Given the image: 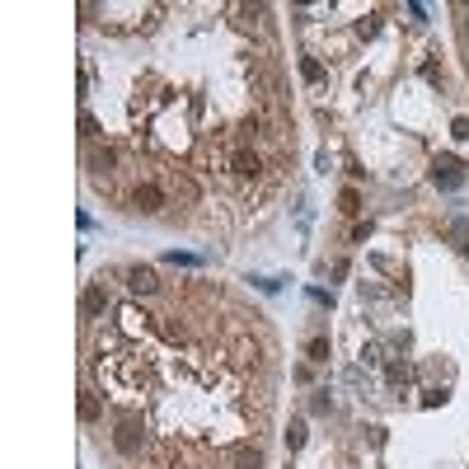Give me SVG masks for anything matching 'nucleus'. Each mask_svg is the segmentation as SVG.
Segmentation results:
<instances>
[{
    "mask_svg": "<svg viewBox=\"0 0 469 469\" xmlns=\"http://www.w3.org/2000/svg\"><path fill=\"white\" fill-rule=\"evenodd\" d=\"M465 254H469V244H465Z\"/></svg>",
    "mask_w": 469,
    "mask_h": 469,
    "instance_id": "18",
    "label": "nucleus"
},
{
    "mask_svg": "<svg viewBox=\"0 0 469 469\" xmlns=\"http://www.w3.org/2000/svg\"><path fill=\"white\" fill-rule=\"evenodd\" d=\"M230 460H234V469H263V451H259V446H249V441L230 446Z\"/></svg>",
    "mask_w": 469,
    "mask_h": 469,
    "instance_id": "5",
    "label": "nucleus"
},
{
    "mask_svg": "<svg viewBox=\"0 0 469 469\" xmlns=\"http://www.w3.org/2000/svg\"><path fill=\"white\" fill-rule=\"evenodd\" d=\"M131 207L150 216V211H160V207H165V197H160V188H155V183H141V188L131 193Z\"/></svg>",
    "mask_w": 469,
    "mask_h": 469,
    "instance_id": "4",
    "label": "nucleus"
},
{
    "mask_svg": "<svg viewBox=\"0 0 469 469\" xmlns=\"http://www.w3.org/2000/svg\"><path fill=\"white\" fill-rule=\"evenodd\" d=\"M310 362H328V338H310Z\"/></svg>",
    "mask_w": 469,
    "mask_h": 469,
    "instance_id": "12",
    "label": "nucleus"
},
{
    "mask_svg": "<svg viewBox=\"0 0 469 469\" xmlns=\"http://www.w3.org/2000/svg\"><path fill=\"white\" fill-rule=\"evenodd\" d=\"M451 136H456V141H469V117H456V122H451Z\"/></svg>",
    "mask_w": 469,
    "mask_h": 469,
    "instance_id": "16",
    "label": "nucleus"
},
{
    "mask_svg": "<svg viewBox=\"0 0 469 469\" xmlns=\"http://www.w3.org/2000/svg\"><path fill=\"white\" fill-rule=\"evenodd\" d=\"M338 202H343V211H348V216H357V211H362V197L352 193V188H348V193L338 197Z\"/></svg>",
    "mask_w": 469,
    "mask_h": 469,
    "instance_id": "15",
    "label": "nucleus"
},
{
    "mask_svg": "<svg viewBox=\"0 0 469 469\" xmlns=\"http://www.w3.org/2000/svg\"><path fill=\"white\" fill-rule=\"evenodd\" d=\"M80 136H85V141H94V136H99V122H94L90 113H80Z\"/></svg>",
    "mask_w": 469,
    "mask_h": 469,
    "instance_id": "13",
    "label": "nucleus"
},
{
    "mask_svg": "<svg viewBox=\"0 0 469 469\" xmlns=\"http://www.w3.org/2000/svg\"><path fill=\"white\" fill-rule=\"evenodd\" d=\"M376 28H380V14H366L362 24H357V33H362V38H376Z\"/></svg>",
    "mask_w": 469,
    "mask_h": 469,
    "instance_id": "14",
    "label": "nucleus"
},
{
    "mask_svg": "<svg viewBox=\"0 0 469 469\" xmlns=\"http://www.w3.org/2000/svg\"><path fill=\"white\" fill-rule=\"evenodd\" d=\"M113 446H117V456H141L146 451V427H141V417H122L113 432Z\"/></svg>",
    "mask_w": 469,
    "mask_h": 469,
    "instance_id": "1",
    "label": "nucleus"
},
{
    "mask_svg": "<svg viewBox=\"0 0 469 469\" xmlns=\"http://www.w3.org/2000/svg\"><path fill=\"white\" fill-rule=\"evenodd\" d=\"M300 76H305V80H319V61H314V57H305V61H300Z\"/></svg>",
    "mask_w": 469,
    "mask_h": 469,
    "instance_id": "17",
    "label": "nucleus"
},
{
    "mask_svg": "<svg viewBox=\"0 0 469 469\" xmlns=\"http://www.w3.org/2000/svg\"><path fill=\"white\" fill-rule=\"evenodd\" d=\"M113 165H117V150H113V146H104V150H94V155H90V170H99V174H108Z\"/></svg>",
    "mask_w": 469,
    "mask_h": 469,
    "instance_id": "7",
    "label": "nucleus"
},
{
    "mask_svg": "<svg viewBox=\"0 0 469 469\" xmlns=\"http://www.w3.org/2000/svg\"><path fill=\"white\" fill-rule=\"evenodd\" d=\"M234 174H259V155H249V150H239V155H234Z\"/></svg>",
    "mask_w": 469,
    "mask_h": 469,
    "instance_id": "10",
    "label": "nucleus"
},
{
    "mask_svg": "<svg viewBox=\"0 0 469 469\" xmlns=\"http://www.w3.org/2000/svg\"><path fill=\"white\" fill-rule=\"evenodd\" d=\"M127 287L136 291V296H150V291H160V277L150 273V268H131V273H127Z\"/></svg>",
    "mask_w": 469,
    "mask_h": 469,
    "instance_id": "6",
    "label": "nucleus"
},
{
    "mask_svg": "<svg viewBox=\"0 0 469 469\" xmlns=\"http://www.w3.org/2000/svg\"><path fill=\"white\" fill-rule=\"evenodd\" d=\"M94 417H99V394L80 390V422H94Z\"/></svg>",
    "mask_w": 469,
    "mask_h": 469,
    "instance_id": "8",
    "label": "nucleus"
},
{
    "mask_svg": "<svg viewBox=\"0 0 469 469\" xmlns=\"http://www.w3.org/2000/svg\"><path fill=\"white\" fill-rule=\"evenodd\" d=\"M104 310H108V291L99 287V282L85 287V296H80V314H85V319H99Z\"/></svg>",
    "mask_w": 469,
    "mask_h": 469,
    "instance_id": "3",
    "label": "nucleus"
},
{
    "mask_svg": "<svg viewBox=\"0 0 469 469\" xmlns=\"http://www.w3.org/2000/svg\"><path fill=\"white\" fill-rule=\"evenodd\" d=\"M460 179H465V170H460L456 155H441L432 165V183H437V188H460Z\"/></svg>",
    "mask_w": 469,
    "mask_h": 469,
    "instance_id": "2",
    "label": "nucleus"
},
{
    "mask_svg": "<svg viewBox=\"0 0 469 469\" xmlns=\"http://www.w3.org/2000/svg\"><path fill=\"white\" fill-rule=\"evenodd\" d=\"M310 413H319V417H324V413H333V394H328V390H314Z\"/></svg>",
    "mask_w": 469,
    "mask_h": 469,
    "instance_id": "11",
    "label": "nucleus"
},
{
    "mask_svg": "<svg viewBox=\"0 0 469 469\" xmlns=\"http://www.w3.org/2000/svg\"><path fill=\"white\" fill-rule=\"evenodd\" d=\"M305 446V417H291V427H287V451H300Z\"/></svg>",
    "mask_w": 469,
    "mask_h": 469,
    "instance_id": "9",
    "label": "nucleus"
}]
</instances>
